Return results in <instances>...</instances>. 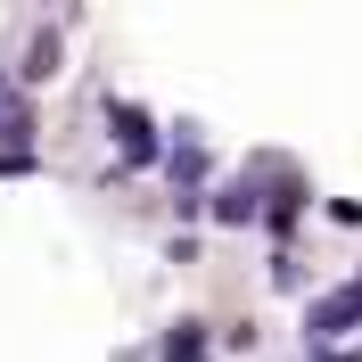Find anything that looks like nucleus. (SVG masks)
Wrapping results in <instances>:
<instances>
[{"mask_svg":"<svg viewBox=\"0 0 362 362\" xmlns=\"http://www.w3.org/2000/svg\"><path fill=\"white\" fill-rule=\"evenodd\" d=\"M354 321H362V280H354V288H338V296H321L305 329H313V338H338V329H354Z\"/></svg>","mask_w":362,"mask_h":362,"instance_id":"nucleus-2","label":"nucleus"},{"mask_svg":"<svg viewBox=\"0 0 362 362\" xmlns=\"http://www.w3.org/2000/svg\"><path fill=\"white\" fill-rule=\"evenodd\" d=\"M214 214L223 223H255V189H214Z\"/></svg>","mask_w":362,"mask_h":362,"instance_id":"nucleus-5","label":"nucleus"},{"mask_svg":"<svg viewBox=\"0 0 362 362\" xmlns=\"http://www.w3.org/2000/svg\"><path fill=\"white\" fill-rule=\"evenodd\" d=\"M206 321H181L173 338H165V362H206V338H198Z\"/></svg>","mask_w":362,"mask_h":362,"instance_id":"nucleus-4","label":"nucleus"},{"mask_svg":"<svg viewBox=\"0 0 362 362\" xmlns=\"http://www.w3.org/2000/svg\"><path fill=\"white\" fill-rule=\"evenodd\" d=\"M107 124L124 132V157H132V165H148V157H157V132H148V115H140L132 99H107Z\"/></svg>","mask_w":362,"mask_h":362,"instance_id":"nucleus-1","label":"nucleus"},{"mask_svg":"<svg viewBox=\"0 0 362 362\" xmlns=\"http://www.w3.org/2000/svg\"><path fill=\"white\" fill-rule=\"evenodd\" d=\"M25 83H49V74H58V33H42V42H33V49H25Z\"/></svg>","mask_w":362,"mask_h":362,"instance_id":"nucleus-3","label":"nucleus"}]
</instances>
